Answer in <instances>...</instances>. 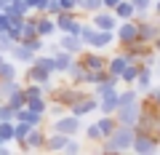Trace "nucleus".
I'll list each match as a JSON object with an SVG mask.
<instances>
[{
	"instance_id": "nucleus-5",
	"label": "nucleus",
	"mask_w": 160,
	"mask_h": 155,
	"mask_svg": "<svg viewBox=\"0 0 160 155\" xmlns=\"http://www.w3.org/2000/svg\"><path fill=\"white\" fill-rule=\"evenodd\" d=\"M123 67H126V59H115V62L109 64V72H112V75H120V72H123Z\"/></svg>"
},
{
	"instance_id": "nucleus-3",
	"label": "nucleus",
	"mask_w": 160,
	"mask_h": 155,
	"mask_svg": "<svg viewBox=\"0 0 160 155\" xmlns=\"http://www.w3.org/2000/svg\"><path fill=\"white\" fill-rule=\"evenodd\" d=\"M96 24H99V27H102V29H112V16H104V13H99V16H96Z\"/></svg>"
},
{
	"instance_id": "nucleus-6",
	"label": "nucleus",
	"mask_w": 160,
	"mask_h": 155,
	"mask_svg": "<svg viewBox=\"0 0 160 155\" xmlns=\"http://www.w3.org/2000/svg\"><path fill=\"white\" fill-rule=\"evenodd\" d=\"M0 139H13V126L3 123V126H0Z\"/></svg>"
},
{
	"instance_id": "nucleus-4",
	"label": "nucleus",
	"mask_w": 160,
	"mask_h": 155,
	"mask_svg": "<svg viewBox=\"0 0 160 155\" xmlns=\"http://www.w3.org/2000/svg\"><path fill=\"white\" fill-rule=\"evenodd\" d=\"M56 128H59V131H75V128H78V121H75V118H69V121H62Z\"/></svg>"
},
{
	"instance_id": "nucleus-12",
	"label": "nucleus",
	"mask_w": 160,
	"mask_h": 155,
	"mask_svg": "<svg viewBox=\"0 0 160 155\" xmlns=\"http://www.w3.org/2000/svg\"><path fill=\"white\" fill-rule=\"evenodd\" d=\"M72 3H75V0H59V6H62L64 11H69V8H72Z\"/></svg>"
},
{
	"instance_id": "nucleus-14",
	"label": "nucleus",
	"mask_w": 160,
	"mask_h": 155,
	"mask_svg": "<svg viewBox=\"0 0 160 155\" xmlns=\"http://www.w3.org/2000/svg\"><path fill=\"white\" fill-rule=\"evenodd\" d=\"M107 3H115V0H107Z\"/></svg>"
},
{
	"instance_id": "nucleus-7",
	"label": "nucleus",
	"mask_w": 160,
	"mask_h": 155,
	"mask_svg": "<svg viewBox=\"0 0 160 155\" xmlns=\"http://www.w3.org/2000/svg\"><path fill=\"white\" fill-rule=\"evenodd\" d=\"M51 29H53V24H51V22H40L38 32H40V35H48V32H51Z\"/></svg>"
},
{
	"instance_id": "nucleus-13",
	"label": "nucleus",
	"mask_w": 160,
	"mask_h": 155,
	"mask_svg": "<svg viewBox=\"0 0 160 155\" xmlns=\"http://www.w3.org/2000/svg\"><path fill=\"white\" fill-rule=\"evenodd\" d=\"M27 142H29V144H40V142H43V139H40V134H32V137H29Z\"/></svg>"
},
{
	"instance_id": "nucleus-1",
	"label": "nucleus",
	"mask_w": 160,
	"mask_h": 155,
	"mask_svg": "<svg viewBox=\"0 0 160 155\" xmlns=\"http://www.w3.org/2000/svg\"><path fill=\"white\" fill-rule=\"evenodd\" d=\"M139 35V29L133 27V24H126V27L120 29V38H123V40H131V38H136Z\"/></svg>"
},
{
	"instance_id": "nucleus-9",
	"label": "nucleus",
	"mask_w": 160,
	"mask_h": 155,
	"mask_svg": "<svg viewBox=\"0 0 160 155\" xmlns=\"http://www.w3.org/2000/svg\"><path fill=\"white\" fill-rule=\"evenodd\" d=\"M64 46H67V51H78V40H72V38H67Z\"/></svg>"
},
{
	"instance_id": "nucleus-8",
	"label": "nucleus",
	"mask_w": 160,
	"mask_h": 155,
	"mask_svg": "<svg viewBox=\"0 0 160 155\" xmlns=\"http://www.w3.org/2000/svg\"><path fill=\"white\" fill-rule=\"evenodd\" d=\"M118 13H120V16H131V6H128V3H123V6L118 8Z\"/></svg>"
},
{
	"instance_id": "nucleus-11",
	"label": "nucleus",
	"mask_w": 160,
	"mask_h": 155,
	"mask_svg": "<svg viewBox=\"0 0 160 155\" xmlns=\"http://www.w3.org/2000/svg\"><path fill=\"white\" fill-rule=\"evenodd\" d=\"M88 137H91V139H99V137H102V131H99V126H91V128H88Z\"/></svg>"
},
{
	"instance_id": "nucleus-10",
	"label": "nucleus",
	"mask_w": 160,
	"mask_h": 155,
	"mask_svg": "<svg viewBox=\"0 0 160 155\" xmlns=\"http://www.w3.org/2000/svg\"><path fill=\"white\" fill-rule=\"evenodd\" d=\"M64 142H67L64 137H56V139H51L48 144H51V147H64Z\"/></svg>"
},
{
	"instance_id": "nucleus-2",
	"label": "nucleus",
	"mask_w": 160,
	"mask_h": 155,
	"mask_svg": "<svg viewBox=\"0 0 160 155\" xmlns=\"http://www.w3.org/2000/svg\"><path fill=\"white\" fill-rule=\"evenodd\" d=\"M136 150H142V152H147V150H152L155 144L149 142V139H144V134H139V139H136V144H133Z\"/></svg>"
}]
</instances>
